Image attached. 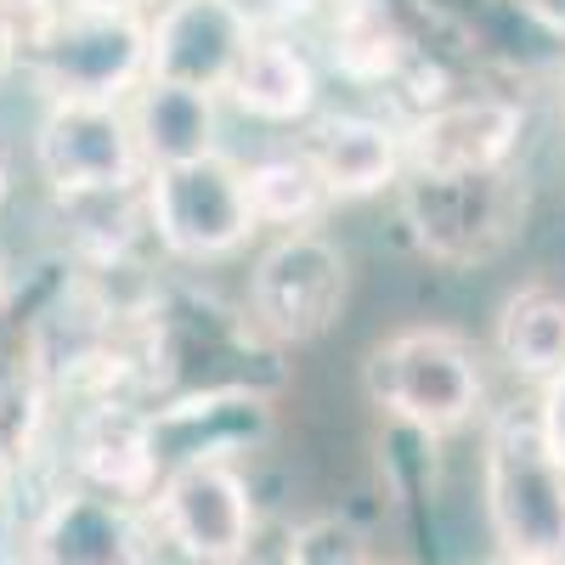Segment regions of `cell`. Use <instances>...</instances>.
Wrapping results in <instances>:
<instances>
[{"mask_svg":"<svg viewBox=\"0 0 565 565\" xmlns=\"http://www.w3.org/2000/svg\"><path fill=\"white\" fill-rule=\"evenodd\" d=\"M362 396L402 430L441 441L487 413V367L458 328L424 322L380 340L362 356Z\"/></svg>","mask_w":565,"mask_h":565,"instance_id":"obj_1","label":"cell"},{"mask_svg":"<svg viewBox=\"0 0 565 565\" xmlns=\"http://www.w3.org/2000/svg\"><path fill=\"white\" fill-rule=\"evenodd\" d=\"M23 74L40 103H130L148 85V12L57 0L23 29Z\"/></svg>","mask_w":565,"mask_h":565,"instance_id":"obj_2","label":"cell"},{"mask_svg":"<svg viewBox=\"0 0 565 565\" xmlns=\"http://www.w3.org/2000/svg\"><path fill=\"white\" fill-rule=\"evenodd\" d=\"M481 498L503 559L565 565V458L537 407H498L481 430Z\"/></svg>","mask_w":565,"mask_h":565,"instance_id":"obj_3","label":"cell"},{"mask_svg":"<svg viewBox=\"0 0 565 565\" xmlns=\"http://www.w3.org/2000/svg\"><path fill=\"white\" fill-rule=\"evenodd\" d=\"M396 204L424 260L476 271L521 244L532 215V175L521 164L492 175H402Z\"/></svg>","mask_w":565,"mask_h":565,"instance_id":"obj_4","label":"cell"},{"mask_svg":"<svg viewBox=\"0 0 565 565\" xmlns=\"http://www.w3.org/2000/svg\"><path fill=\"white\" fill-rule=\"evenodd\" d=\"M141 199H148V238L175 266L232 260L260 232L255 226V210H249L244 164L226 159V153L148 170Z\"/></svg>","mask_w":565,"mask_h":565,"instance_id":"obj_5","label":"cell"},{"mask_svg":"<svg viewBox=\"0 0 565 565\" xmlns=\"http://www.w3.org/2000/svg\"><path fill=\"white\" fill-rule=\"evenodd\" d=\"M351 300V255L328 232H277L255 255L244 311L271 345H311L340 322Z\"/></svg>","mask_w":565,"mask_h":565,"instance_id":"obj_6","label":"cell"},{"mask_svg":"<svg viewBox=\"0 0 565 565\" xmlns=\"http://www.w3.org/2000/svg\"><path fill=\"white\" fill-rule=\"evenodd\" d=\"M34 170L57 204L148 181V159L125 103H45L34 125Z\"/></svg>","mask_w":565,"mask_h":565,"instance_id":"obj_7","label":"cell"},{"mask_svg":"<svg viewBox=\"0 0 565 565\" xmlns=\"http://www.w3.org/2000/svg\"><path fill=\"white\" fill-rule=\"evenodd\" d=\"M159 532L193 565H238L255 537V492L232 458L170 463L153 487Z\"/></svg>","mask_w":565,"mask_h":565,"instance_id":"obj_8","label":"cell"},{"mask_svg":"<svg viewBox=\"0 0 565 565\" xmlns=\"http://www.w3.org/2000/svg\"><path fill=\"white\" fill-rule=\"evenodd\" d=\"M526 103L503 90H469L402 119L407 175H492L521 159Z\"/></svg>","mask_w":565,"mask_h":565,"instance_id":"obj_9","label":"cell"},{"mask_svg":"<svg viewBox=\"0 0 565 565\" xmlns=\"http://www.w3.org/2000/svg\"><path fill=\"white\" fill-rule=\"evenodd\" d=\"M249 45L255 29L232 0H164L148 18V79L226 97Z\"/></svg>","mask_w":565,"mask_h":565,"instance_id":"obj_10","label":"cell"},{"mask_svg":"<svg viewBox=\"0 0 565 565\" xmlns=\"http://www.w3.org/2000/svg\"><path fill=\"white\" fill-rule=\"evenodd\" d=\"M300 153L317 170L328 204L380 199L391 186H402V175H407V148H402L396 114H367V108L317 114L300 136Z\"/></svg>","mask_w":565,"mask_h":565,"instance_id":"obj_11","label":"cell"},{"mask_svg":"<svg viewBox=\"0 0 565 565\" xmlns=\"http://www.w3.org/2000/svg\"><path fill=\"white\" fill-rule=\"evenodd\" d=\"M68 463H74V487H90L103 498H125V503L153 498L164 463H159L148 407L125 402V396L85 402L68 424Z\"/></svg>","mask_w":565,"mask_h":565,"instance_id":"obj_12","label":"cell"},{"mask_svg":"<svg viewBox=\"0 0 565 565\" xmlns=\"http://www.w3.org/2000/svg\"><path fill=\"white\" fill-rule=\"evenodd\" d=\"M34 565H153L136 503L63 487L34 521Z\"/></svg>","mask_w":565,"mask_h":565,"instance_id":"obj_13","label":"cell"},{"mask_svg":"<svg viewBox=\"0 0 565 565\" xmlns=\"http://www.w3.org/2000/svg\"><path fill=\"white\" fill-rule=\"evenodd\" d=\"M226 103L260 125H311L322 103V68L295 34H255L226 85Z\"/></svg>","mask_w":565,"mask_h":565,"instance_id":"obj_14","label":"cell"},{"mask_svg":"<svg viewBox=\"0 0 565 565\" xmlns=\"http://www.w3.org/2000/svg\"><path fill=\"white\" fill-rule=\"evenodd\" d=\"M125 108H130V125H136V141H141L148 170L193 164V159L221 153V97H210V90L153 85L148 79Z\"/></svg>","mask_w":565,"mask_h":565,"instance_id":"obj_15","label":"cell"},{"mask_svg":"<svg viewBox=\"0 0 565 565\" xmlns=\"http://www.w3.org/2000/svg\"><path fill=\"white\" fill-rule=\"evenodd\" d=\"M328 68L351 85H402L418 63V45L385 0H334L328 7Z\"/></svg>","mask_w":565,"mask_h":565,"instance_id":"obj_16","label":"cell"},{"mask_svg":"<svg viewBox=\"0 0 565 565\" xmlns=\"http://www.w3.org/2000/svg\"><path fill=\"white\" fill-rule=\"evenodd\" d=\"M492 351L498 362L526 385H554L565 373V289L559 282H521L503 295L492 317Z\"/></svg>","mask_w":565,"mask_h":565,"instance_id":"obj_17","label":"cell"},{"mask_svg":"<svg viewBox=\"0 0 565 565\" xmlns=\"http://www.w3.org/2000/svg\"><path fill=\"white\" fill-rule=\"evenodd\" d=\"M244 186H249V210H255V226H277V232H306L322 210H328V193L317 170L306 164V153H266L255 164H244Z\"/></svg>","mask_w":565,"mask_h":565,"instance_id":"obj_18","label":"cell"},{"mask_svg":"<svg viewBox=\"0 0 565 565\" xmlns=\"http://www.w3.org/2000/svg\"><path fill=\"white\" fill-rule=\"evenodd\" d=\"M45 402H52V391L34 367L0 373V476H18L34 458L45 430Z\"/></svg>","mask_w":565,"mask_h":565,"instance_id":"obj_19","label":"cell"},{"mask_svg":"<svg viewBox=\"0 0 565 565\" xmlns=\"http://www.w3.org/2000/svg\"><path fill=\"white\" fill-rule=\"evenodd\" d=\"M282 565H367V543L351 521L340 514H322V521H306L289 537V554Z\"/></svg>","mask_w":565,"mask_h":565,"instance_id":"obj_20","label":"cell"},{"mask_svg":"<svg viewBox=\"0 0 565 565\" xmlns=\"http://www.w3.org/2000/svg\"><path fill=\"white\" fill-rule=\"evenodd\" d=\"M232 7L249 18L255 34H295V29L328 18V7H334V0H232Z\"/></svg>","mask_w":565,"mask_h":565,"instance_id":"obj_21","label":"cell"},{"mask_svg":"<svg viewBox=\"0 0 565 565\" xmlns=\"http://www.w3.org/2000/svg\"><path fill=\"white\" fill-rule=\"evenodd\" d=\"M537 424H543V436H548V447L565 458V373H559V380L554 385H543L537 391Z\"/></svg>","mask_w":565,"mask_h":565,"instance_id":"obj_22","label":"cell"},{"mask_svg":"<svg viewBox=\"0 0 565 565\" xmlns=\"http://www.w3.org/2000/svg\"><path fill=\"white\" fill-rule=\"evenodd\" d=\"M23 12L12 7V0H0V79H12L23 68Z\"/></svg>","mask_w":565,"mask_h":565,"instance_id":"obj_23","label":"cell"},{"mask_svg":"<svg viewBox=\"0 0 565 565\" xmlns=\"http://www.w3.org/2000/svg\"><path fill=\"white\" fill-rule=\"evenodd\" d=\"M18 300V271H12V255L7 244H0V317H7V306Z\"/></svg>","mask_w":565,"mask_h":565,"instance_id":"obj_24","label":"cell"},{"mask_svg":"<svg viewBox=\"0 0 565 565\" xmlns=\"http://www.w3.org/2000/svg\"><path fill=\"white\" fill-rule=\"evenodd\" d=\"M7 193H12V164H7V153H0V204H7Z\"/></svg>","mask_w":565,"mask_h":565,"instance_id":"obj_25","label":"cell"},{"mask_svg":"<svg viewBox=\"0 0 565 565\" xmlns=\"http://www.w3.org/2000/svg\"><path fill=\"white\" fill-rule=\"evenodd\" d=\"M559 119H565V68H559Z\"/></svg>","mask_w":565,"mask_h":565,"instance_id":"obj_26","label":"cell"},{"mask_svg":"<svg viewBox=\"0 0 565 565\" xmlns=\"http://www.w3.org/2000/svg\"><path fill=\"white\" fill-rule=\"evenodd\" d=\"M492 565H526V559H492Z\"/></svg>","mask_w":565,"mask_h":565,"instance_id":"obj_27","label":"cell"},{"mask_svg":"<svg viewBox=\"0 0 565 565\" xmlns=\"http://www.w3.org/2000/svg\"><path fill=\"white\" fill-rule=\"evenodd\" d=\"M509 7H532V0H509Z\"/></svg>","mask_w":565,"mask_h":565,"instance_id":"obj_28","label":"cell"}]
</instances>
